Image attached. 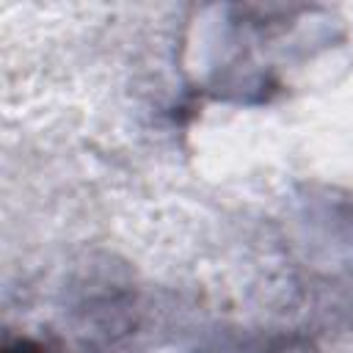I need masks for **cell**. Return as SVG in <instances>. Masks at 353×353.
Listing matches in <instances>:
<instances>
[{
	"label": "cell",
	"instance_id": "cell-1",
	"mask_svg": "<svg viewBox=\"0 0 353 353\" xmlns=\"http://www.w3.org/2000/svg\"><path fill=\"white\" fill-rule=\"evenodd\" d=\"M3 353H50V350L33 339H17V342H8L3 347Z\"/></svg>",
	"mask_w": 353,
	"mask_h": 353
}]
</instances>
